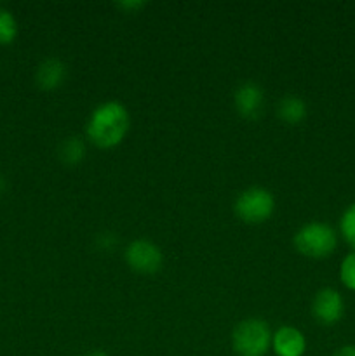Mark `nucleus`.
Returning <instances> with one entry per match:
<instances>
[{
	"instance_id": "f3484780",
	"label": "nucleus",
	"mask_w": 355,
	"mask_h": 356,
	"mask_svg": "<svg viewBox=\"0 0 355 356\" xmlns=\"http://www.w3.org/2000/svg\"><path fill=\"white\" fill-rule=\"evenodd\" d=\"M84 356H108L106 353H103V351H93V353H87Z\"/></svg>"
},
{
	"instance_id": "ddd939ff",
	"label": "nucleus",
	"mask_w": 355,
	"mask_h": 356,
	"mask_svg": "<svg viewBox=\"0 0 355 356\" xmlns=\"http://www.w3.org/2000/svg\"><path fill=\"white\" fill-rule=\"evenodd\" d=\"M17 35V21L10 10L0 7V45L14 42Z\"/></svg>"
},
{
	"instance_id": "a211bd4d",
	"label": "nucleus",
	"mask_w": 355,
	"mask_h": 356,
	"mask_svg": "<svg viewBox=\"0 0 355 356\" xmlns=\"http://www.w3.org/2000/svg\"><path fill=\"white\" fill-rule=\"evenodd\" d=\"M2 188H3V183H2V177H0V191H2Z\"/></svg>"
},
{
	"instance_id": "f257e3e1",
	"label": "nucleus",
	"mask_w": 355,
	"mask_h": 356,
	"mask_svg": "<svg viewBox=\"0 0 355 356\" xmlns=\"http://www.w3.org/2000/svg\"><path fill=\"white\" fill-rule=\"evenodd\" d=\"M131 125L127 108L118 101H106L96 106L87 120L86 134L97 148H113L124 141Z\"/></svg>"
},
{
	"instance_id": "4468645a",
	"label": "nucleus",
	"mask_w": 355,
	"mask_h": 356,
	"mask_svg": "<svg viewBox=\"0 0 355 356\" xmlns=\"http://www.w3.org/2000/svg\"><path fill=\"white\" fill-rule=\"evenodd\" d=\"M340 280L348 291L355 292V250H350L341 261Z\"/></svg>"
},
{
	"instance_id": "9d476101",
	"label": "nucleus",
	"mask_w": 355,
	"mask_h": 356,
	"mask_svg": "<svg viewBox=\"0 0 355 356\" xmlns=\"http://www.w3.org/2000/svg\"><path fill=\"white\" fill-rule=\"evenodd\" d=\"M278 117L289 125H298L306 117V103L299 96L289 94L284 96L278 103Z\"/></svg>"
},
{
	"instance_id": "423d86ee",
	"label": "nucleus",
	"mask_w": 355,
	"mask_h": 356,
	"mask_svg": "<svg viewBox=\"0 0 355 356\" xmlns=\"http://www.w3.org/2000/svg\"><path fill=\"white\" fill-rule=\"evenodd\" d=\"M312 315L322 325H336L345 315L343 296L336 289L324 287L313 296Z\"/></svg>"
},
{
	"instance_id": "0eeeda50",
	"label": "nucleus",
	"mask_w": 355,
	"mask_h": 356,
	"mask_svg": "<svg viewBox=\"0 0 355 356\" xmlns=\"http://www.w3.org/2000/svg\"><path fill=\"white\" fill-rule=\"evenodd\" d=\"M263 89L254 82H244L242 86L237 87L235 94H233L237 111L244 118H256L263 110Z\"/></svg>"
},
{
	"instance_id": "6e6552de",
	"label": "nucleus",
	"mask_w": 355,
	"mask_h": 356,
	"mask_svg": "<svg viewBox=\"0 0 355 356\" xmlns=\"http://www.w3.org/2000/svg\"><path fill=\"white\" fill-rule=\"evenodd\" d=\"M271 348L277 356H303L306 351V337L296 327L284 325L271 336Z\"/></svg>"
},
{
	"instance_id": "7ed1b4c3",
	"label": "nucleus",
	"mask_w": 355,
	"mask_h": 356,
	"mask_svg": "<svg viewBox=\"0 0 355 356\" xmlns=\"http://www.w3.org/2000/svg\"><path fill=\"white\" fill-rule=\"evenodd\" d=\"M232 346L239 356H265L271 346L270 327L260 318L244 320L233 330Z\"/></svg>"
},
{
	"instance_id": "9b49d317",
	"label": "nucleus",
	"mask_w": 355,
	"mask_h": 356,
	"mask_svg": "<svg viewBox=\"0 0 355 356\" xmlns=\"http://www.w3.org/2000/svg\"><path fill=\"white\" fill-rule=\"evenodd\" d=\"M59 160H61L65 165L75 167L77 163H80L86 156V143L82 141L77 136H72V138L63 139L61 145L58 148Z\"/></svg>"
},
{
	"instance_id": "1a4fd4ad",
	"label": "nucleus",
	"mask_w": 355,
	"mask_h": 356,
	"mask_svg": "<svg viewBox=\"0 0 355 356\" xmlns=\"http://www.w3.org/2000/svg\"><path fill=\"white\" fill-rule=\"evenodd\" d=\"M66 79V66L61 59L58 58H49L42 63L35 73V80L40 89L52 90L58 89Z\"/></svg>"
},
{
	"instance_id": "39448f33",
	"label": "nucleus",
	"mask_w": 355,
	"mask_h": 356,
	"mask_svg": "<svg viewBox=\"0 0 355 356\" xmlns=\"http://www.w3.org/2000/svg\"><path fill=\"white\" fill-rule=\"evenodd\" d=\"M125 263L132 271L141 275H153L162 268V250L150 240H134L125 247Z\"/></svg>"
},
{
	"instance_id": "f03ea898",
	"label": "nucleus",
	"mask_w": 355,
	"mask_h": 356,
	"mask_svg": "<svg viewBox=\"0 0 355 356\" xmlns=\"http://www.w3.org/2000/svg\"><path fill=\"white\" fill-rule=\"evenodd\" d=\"M294 247L303 256L312 257V259H324L336 250L338 233L327 222H308L296 232Z\"/></svg>"
},
{
	"instance_id": "20e7f679",
	"label": "nucleus",
	"mask_w": 355,
	"mask_h": 356,
	"mask_svg": "<svg viewBox=\"0 0 355 356\" xmlns=\"http://www.w3.org/2000/svg\"><path fill=\"white\" fill-rule=\"evenodd\" d=\"M275 211V198L267 188L253 186L239 195L235 202V214L249 225L267 221Z\"/></svg>"
},
{
	"instance_id": "2eb2a0df",
	"label": "nucleus",
	"mask_w": 355,
	"mask_h": 356,
	"mask_svg": "<svg viewBox=\"0 0 355 356\" xmlns=\"http://www.w3.org/2000/svg\"><path fill=\"white\" fill-rule=\"evenodd\" d=\"M117 7L122 10H138L145 7V2L143 0H129V2H118Z\"/></svg>"
},
{
	"instance_id": "dca6fc26",
	"label": "nucleus",
	"mask_w": 355,
	"mask_h": 356,
	"mask_svg": "<svg viewBox=\"0 0 355 356\" xmlns=\"http://www.w3.org/2000/svg\"><path fill=\"white\" fill-rule=\"evenodd\" d=\"M333 356H355V344H345Z\"/></svg>"
},
{
	"instance_id": "f8f14e48",
	"label": "nucleus",
	"mask_w": 355,
	"mask_h": 356,
	"mask_svg": "<svg viewBox=\"0 0 355 356\" xmlns=\"http://www.w3.org/2000/svg\"><path fill=\"white\" fill-rule=\"evenodd\" d=\"M340 235L355 250V202L348 205L340 218Z\"/></svg>"
}]
</instances>
